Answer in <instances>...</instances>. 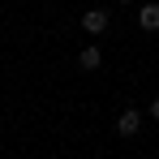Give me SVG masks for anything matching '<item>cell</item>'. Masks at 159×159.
Segmentation results:
<instances>
[{
	"label": "cell",
	"instance_id": "cell-3",
	"mask_svg": "<svg viewBox=\"0 0 159 159\" xmlns=\"http://www.w3.org/2000/svg\"><path fill=\"white\" fill-rule=\"evenodd\" d=\"M138 26L155 34L159 30V4H142V9H138Z\"/></svg>",
	"mask_w": 159,
	"mask_h": 159
},
{
	"label": "cell",
	"instance_id": "cell-1",
	"mask_svg": "<svg viewBox=\"0 0 159 159\" xmlns=\"http://www.w3.org/2000/svg\"><path fill=\"white\" fill-rule=\"evenodd\" d=\"M138 129H142V112H138V107H125V112L116 116V133H120V138H133Z\"/></svg>",
	"mask_w": 159,
	"mask_h": 159
},
{
	"label": "cell",
	"instance_id": "cell-5",
	"mask_svg": "<svg viewBox=\"0 0 159 159\" xmlns=\"http://www.w3.org/2000/svg\"><path fill=\"white\" fill-rule=\"evenodd\" d=\"M151 120H159V95L151 99Z\"/></svg>",
	"mask_w": 159,
	"mask_h": 159
},
{
	"label": "cell",
	"instance_id": "cell-2",
	"mask_svg": "<svg viewBox=\"0 0 159 159\" xmlns=\"http://www.w3.org/2000/svg\"><path fill=\"white\" fill-rule=\"evenodd\" d=\"M82 30H86V34H103L107 30V13L103 9H86V13H82Z\"/></svg>",
	"mask_w": 159,
	"mask_h": 159
},
{
	"label": "cell",
	"instance_id": "cell-4",
	"mask_svg": "<svg viewBox=\"0 0 159 159\" xmlns=\"http://www.w3.org/2000/svg\"><path fill=\"white\" fill-rule=\"evenodd\" d=\"M78 65H82V69H86V73H90V69H99V65H103V52H99V48H82V56H78Z\"/></svg>",
	"mask_w": 159,
	"mask_h": 159
},
{
	"label": "cell",
	"instance_id": "cell-6",
	"mask_svg": "<svg viewBox=\"0 0 159 159\" xmlns=\"http://www.w3.org/2000/svg\"><path fill=\"white\" fill-rule=\"evenodd\" d=\"M120 4H133V0H120Z\"/></svg>",
	"mask_w": 159,
	"mask_h": 159
}]
</instances>
